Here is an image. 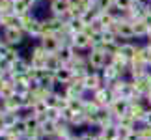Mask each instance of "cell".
Masks as SVG:
<instances>
[{
  "mask_svg": "<svg viewBox=\"0 0 151 140\" xmlns=\"http://www.w3.org/2000/svg\"><path fill=\"white\" fill-rule=\"evenodd\" d=\"M49 8H50V15L62 17L63 13H67V11H69V2H67V0H50Z\"/></svg>",
  "mask_w": 151,
  "mask_h": 140,
  "instance_id": "1",
  "label": "cell"
},
{
  "mask_svg": "<svg viewBox=\"0 0 151 140\" xmlns=\"http://www.w3.org/2000/svg\"><path fill=\"white\" fill-rule=\"evenodd\" d=\"M114 4L118 6V8L129 9V8H131V4H132V0H114Z\"/></svg>",
  "mask_w": 151,
  "mask_h": 140,
  "instance_id": "2",
  "label": "cell"
}]
</instances>
